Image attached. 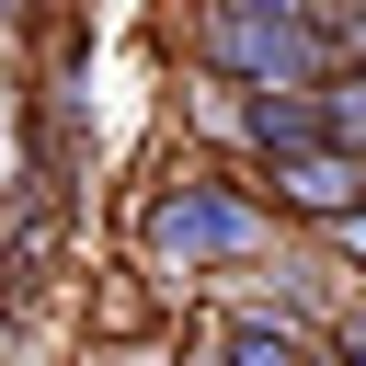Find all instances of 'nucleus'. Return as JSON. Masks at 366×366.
<instances>
[{
  "label": "nucleus",
  "instance_id": "obj_1",
  "mask_svg": "<svg viewBox=\"0 0 366 366\" xmlns=\"http://www.w3.org/2000/svg\"><path fill=\"white\" fill-rule=\"evenodd\" d=\"M274 240H286V217L263 206V183L240 160H160V183H137V206H126V263L172 309L229 286V274H252Z\"/></svg>",
  "mask_w": 366,
  "mask_h": 366
},
{
  "label": "nucleus",
  "instance_id": "obj_2",
  "mask_svg": "<svg viewBox=\"0 0 366 366\" xmlns=\"http://www.w3.org/2000/svg\"><path fill=\"white\" fill-rule=\"evenodd\" d=\"M183 57L206 80H229V92H252V80H320L332 69V34L309 11H217V0H194Z\"/></svg>",
  "mask_w": 366,
  "mask_h": 366
},
{
  "label": "nucleus",
  "instance_id": "obj_3",
  "mask_svg": "<svg viewBox=\"0 0 366 366\" xmlns=\"http://www.w3.org/2000/svg\"><path fill=\"white\" fill-rule=\"evenodd\" d=\"M252 183H263V206H274L286 229H332V217L366 194V149H332V137H309V149H274V160H252Z\"/></svg>",
  "mask_w": 366,
  "mask_h": 366
},
{
  "label": "nucleus",
  "instance_id": "obj_4",
  "mask_svg": "<svg viewBox=\"0 0 366 366\" xmlns=\"http://www.w3.org/2000/svg\"><path fill=\"white\" fill-rule=\"evenodd\" d=\"M46 263H57V194L34 183V194L11 206V229H0V320H23V309L46 297Z\"/></svg>",
  "mask_w": 366,
  "mask_h": 366
},
{
  "label": "nucleus",
  "instance_id": "obj_5",
  "mask_svg": "<svg viewBox=\"0 0 366 366\" xmlns=\"http://www.w3.org/2000/svg\"><path fill=\"white\" fill-rule=\"evenodd\" d=\"M309 103H320V137L332 149H366V57H332L309 80Z\"/></svg>",
  "mask_w": 366,
  "mask_h": 366
},
{
  "label": "nucleus",
  "instance_id": "obj_6",
  "mask_svg": "<svg viewBox=\"0 0 366 366\" xmlns=\"http://www.w3.org/2000/svg\"><path fill=\"white\" fill-rule=\"evenodd\" d=\"M320 240H332V263H343V274H355V286H366V194H355V206H343V217H332V229H320Z\"/></svg>",
  "mask_w": 366,
  "mask_h": 366
},
{
  "label": "nucleus",
  "instance_id": "obj_7",
  "mask_svg": "<svg viewBox=\"0 0 366 366\" xmlns=\"http://www.w3.org/2000/svg\"><path fill=\"white\" fill-rule=\"evenodd\" d=\"M11 34H34V0H0V46H11Z\"/></svg>",
  "mask_w": 366,
  "mask_h": 366
}]
</instances>
